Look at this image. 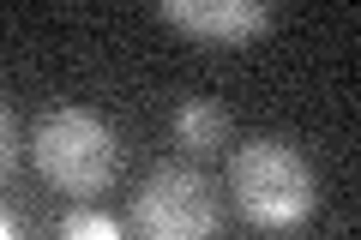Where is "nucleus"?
I'll use <instances>...</instances> for the list:
<instances>
[{
    "instance_id": "obj_1",
    "label": "nucleus",
    "mask_w": 361,
    "mask_h": 240,
    "mask_svg": "<svg viewBox=\"0 0 361 240\" xmlns=\"http://www.w3.org/2000/svg\"><path fill=\"white\" fill-rule=\"evenodd\" d=\"M30 163L37 175L49 180L54 192H73V198H90L103 192L121 168V144H115V127H109L97 108H49L30 132Z\"/></svg>"
},
{
    "instance_id": "obj_2",
    "label": "nucleus",
    "mask_w": 361,
    "mask_h": 240,
    "mask_svg": "<svg viewBox=\"0 0 361 240\" xmlns=\"http://www.w3.org/2000/svg\"><path fill=\"white\" fill-rule=\"evenodd\" d=\"M229 192L241 204L247 222L259 228H295L319 204V180H313L307 156L283 139H253L229 156Z\"/></svg>"
},
{
    "instance_id": "obj_3",
    "label": "nucleus",
    "mask_w": 361,
    "mask_h": 240,
    "mask_svg": "<svg viewBox=\"0 0 361 240\" xmlns=\"http://www.w3.org/2000/svg\"><path fill=\"white\" fill-rule=\"evenodd\" d=\"M139 234L151 240H199L217 228V192L199 168L187 163H157L151 175L139 180L133 192V216H127Z\"/></svg>"
},
{
    "instance_id": "obj_4",
    "label": "nucleus",
    "mask_w": 361,
    "mask_h": 240,
    "mask_svg": "<svg viewBox=\"0 0 361 240\" xmlns=\"http://www.w3.org/2000/svg\"><path fill=\"white\" fill-rule=\"evenodd\" d=\"M157 6L193 42H253L277 13V0H157Z\"/></svg>"
},
{
    "instance_id": "obj_5",
    "label": "nucleus",
    "mask_w": 361,
    "mask_h": 240,
    "mask_svg": "<svg viewBox=\"0 0 361 240\" xmlns=\"http://www.w3.org/2000/svg\"><path fill=\"white\" fill-rule=\"evenodd\" d=\"M223 139H229V114H223L217 102L193 96V102H180V108H175V144H180V151L205 156V151H217Z\"/></svg>"
},
{
    "instance_id": "obj_6",
    "label": "nucleus",
    "mask_w": 361,
    "mask_h": 240,
    "mask_svg": "<svg viewBox=\"0 0 361 240\" xmlns=\"http://www.w3.org/2000/svg\"><path fill=\"white\" fill-rule=\"evenodd\" d=\"M61 234L66 240H121V222L103 210H66L61 216Z\"/></svg>"
},
{
    "instance_id": "obj_7",
    "label": "nucleus",
    "mask_w": 361,
    "mask_h": 240,
    "mask_svg": "<svg viewBox=\"0 0 361 240\" xmlns=\"http://www.w3.org/2000/svg\"><path fill=\"white\" fill-rule=\"evenodd\" d=\"M0 132H6V151H0V168L13 175V168H18V120H13V108L0 114Z\"/></svg>"
}]
</instances>
